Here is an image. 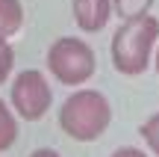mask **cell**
<instances>
[{"instance_id":"1","label":"cell","mask_w":159,"mask_h":157,"mask_svg":"<svg viewBox=\"0 0 159 157\" xmlns=\"http://www.w3.org/2000/svg\"><path fill=\"white\" fill-rule=\"evenodd\" d=\"M156 42H159V18L156 15L121 21L118 30L112 33V42H109V56H112L115 71L124 77L144 74Z\"/></svg>"},{"instance_id":"2","label":"cell","mask_w":159,"mask_h":157,"mask_svg":"<svg viewBox=\"0 0 159 157\" xmlns=\"http://www.w3.org/2000/svg\"><path fill=\"white\" fill-rule=\"evenodd\" d=\"M112 122V104L97 89H77L59 107V128L74 142H94Z\"/></svg>"},{"instance_id":"3","label":"cell","mask_w":159,"mask_h":157,"mask_svg":"<svg viewBox=\"0 0 159 157\" xmlns=\"http://www.w3.org/2000/svg\"><path fill=\"white\" fill-rule=\"evenodd\" d=\"M47 71L65 86H83L97 71V56L89 42L77 36H59L47 47Z\"/></svg>"},{"instance_id":"4","label":"cell","mask_w":159,"mask_h":157,"mask_svg":"<svg viewBox=\"0 0 159 157\" xmlns=\"http://www.w3.org/2000/svg\"><path fill=\"white\" fill-rule=\"evenodd\" d=\"M53 104V92L50 83H47L44 71L39 68H24L15 74L9 89V107L18 119H27V122H39L50 113Z\"/></svg>"},{"instance_id":"5","label":"cell","mask_w":159,"mask_h":157,"mask_svg":"<svg viewBox=\"0 0 159 157\" xmlns=\"http://www.w3.org/2000/svg\"><path fill=\"white\" fill-rule=\"evenodd\" d=\"M71 12L83 33H100L112 18V0H71Z\"/></svg>"},{"instance_id":"6","label":"cell","mask_w":159,"mask_h":157,"mask_svg":"<svg viewBox=\"0 0 159 157\" xmlns=\"http://www.w3.org/2000/svg\"><path fill=\"white\" fill-rule=\"evenodd\" d=\"M24 3L21 0H0V42L15 39L24 30Z\"/></svg>"},{"instance_id":"7","label":"cell","mask_w":159,"mask_h":157,"mask_svg":"<svg viewBox=\"0 0 159 157\" xmlns=\"http://www.w3.org/2000/svg\"><path fill=\"white\" fill-rule=\"evenodd\" d=\"M15 140H18V116L12 113V107L0 98V154L15 145Z\"/></svg>"},{"instance_id":"8","label":"cell","mask_w":159,"mask_h":157,"mask_svg":"<svg viewBox=\"0 0 159 157\" xmlns=\"http://www.w3.org/2000/svg\"><path fill=\"white\" fill-rule=\"evenodd\" d=\"M156 0H112V12L121 18V21H130V18H142L150 15Z\"/></svg>"},{"instance_id":"9","label":"cell","mask_w":159,"mask_h":157,"mask_svg":"<svg viewBox=\"0 0 159 157\" xmlns=\"http://www.w3.org/2000/svg\"><path fill=\"white\" fill-rule=\"evenodd\" d=\"M139 134H142V140H144V145L150 148L156 157H159V113H153V116L148 119V122L139 128Z\"/></svg>"},{"instance_id":"10","label":"cell","mask_w":159,"mask_h":157,"mask_svg":"<svg viewBox=\"0 0 159 157\" xmlns=\"http://www.w3.org/2000/svg\"><path fill=\"white\" fill-rule=\"evenodd\" d=\"M15 71V47L9 42H0V86L12 77Z\"/></svg>"},{"instance_id":"11","label":"cell","mask_w":159,"mask_h":157,"mask_svg":"<svg viewBox=\"0 0 159 157\" xmlns=\"http://www.w3.org/2000/svg\"><path fill=\"white\" fill-rule=\"evenodd\" d=\"M109 157H148L142 151V148H136V145H124V148H118V151H112Z\"/></svg>"},{"instance_id":"12","label":"cell","mask_w":159,"mask_h":157,"mask_svg":"<svg viewBox=\"0 0 159 157\" xmlns=\"http://www.w3.org/2000/svg\"><path fill=\"white\" fill-rule=\"evenodd\" d=\"M30 157H62V154H59L56 148H35Z\"/></svg>"},{"instance_id":"13","label":"cell","mask_w":159,"mask_h":157,"mask_svg":"<svg viewBox=\"0 0 159 157\" xmlns=\"http://www.w3.org/2000/svg\"><path fill=\"white\" fill-rule=\"evenodd\" d=\"M150 59H153V68H156V74H159V42H156V47H153V56H150Z\"/></svg>"}]
</instances>
